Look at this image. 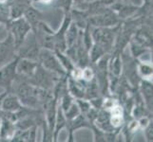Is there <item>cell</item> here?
<instances>
[{"label": "cell", "instance_id": "1", "mask_svg": "<svg viewBox=\"0 0 153 142\" xmlns=\"http://www.w3.org/2000/svg\"><path fill=\"white\" fill-rule=\"evenodd\" d=\"M7 28L13 38L15 51H17V49L25 42L26 38H27V36L30 33V31L31 30L30 25L22 16L17 19L10 20L9 24L7 25Z\"/></svg>", "mask_w": 153, "mask_h": 142}, {"label": "cell", "instance_id": "2", "mask_svg": "<svg viewBox=\"0 0 153 142\" xmlns=\"http://www.w3.org/2000/svg\"><path fill=\"white\" fill-rule=\"evenodd\" d=\"M59 78L60 76L47 70L38 63V65L36 67L33 76L26 81L33 85L34 86L46 89V90H51Z\"/></svg>", "mask_w": 153, "mask_h": 142}, {"label": "cell", "instance_id": "3", "mask_svg": "<svg viewBox=\"0 0 153 142\" xmlns=\"http://www.w3.org/2000/svg\"><path fill=\"white\" fill-rule=\"evenodd\" d=\"M120 25L121 24L117 25V27H115L113 29L112 27H109V28L97 27L96 29H94L91 32L93 43L102 46L105 50V52L108 53L113 47L114 41L116 39L115 35H116V32L118 31L117 29H119Z\"/></svg>", "mask_w": 153, "mask_h": 142}, {"label": "cell", "instance_id": "4", "mask_svg": "<svg viewBox=\"0 0 153 142\" xmlns=\"http://www.w3.org/2000/svg\"><path fill=\"white\" fill-rule=\"evenodd\" d=\"M38 62L47 70L54 73V74L58 76L63 77V76L68 75L66 70L64 69V67L61 65L59 60L57 59L56 55L54 54V52L52 50L42 47L39 52Z\"/></svg>", "mask_w": 153, "mask_h": 142}, {"label": "cell", "instance_id": "5", "mask_svg": "<svg viewBox=\"0 0 153 142\" xmlns=\"http://www.w3.org/2000/svg\"><path fill=\"white\" fill-rule=\"evenodd\" d=\"M18 60L19 57L16 55L12 61L0 67V85L4 86L7 91H10L13 82L17 76L16 65Z\"/></svg>", "mask_w": 153, "mask_h": 142}, {"label": "cell", "instance_id": "6", "mask_svg": "<svg viewBox=\"0 0 153 142\" xmlns=\"http://www.w3.org/2000/svg\"><path fill=\"white\" fill-rule=\"evenodd\" d=\"M13 38L12 34L9 32L7 38L3 42H0V67L7 64L8 62L12 61L16 56Z\"/></svg>", "mask_w": 153, "mask_h": 142}, {"label": "cell", "instance_id": "7", "mask_svg": "<svg viewBox=\"0 0 153 142\" xmlns=\"http://www.w3.org/2000/svg\"><path fill=\"white\" fill-rule=\"evenodd\" d=\"M37 65H38L37 61L19 57V60L17 62V65H16L17 76L23 78L24 80H28L29 78L33 76Z\"/></svg>", "mask_w": 153, "mask_h": 142}, {"label": "cell", "instance_id": "8", "mask_svg": "<svg viewBox=\"0 0 153 142\" xmlns=\"http://www.w3.org/2000/svg\"><path fill=\"white\" fill-rule=\"evenodd\" d=\"M23 107L18 97L13 92H7L0 103V110L7 113H14Z\"/></svg>", "mask_w": 153, "mask_h": 142}, {"label": "cell", "instance_id": "9", "mask_svg": "<svg viewBox=\"0 0 153 142\" xmlns=\"http://www.w3.org/2000/svg\"><path fill=\"white\" fill-rule=\"evenodd\" d=\"M66 127L68 131V141H73V132L80 128H91L92 124L88 121L85 115L79 114L76 118L71 120H67Z\"/></svg>", "mask_w": 153, "mask_h": 142}, {"label": "cell", "instance_id": "10", "mask_svg": "<svg viewBox=\"0 0 153 142\" xmlns=\"http://www.w3.org/2000/svg\"><path fill=\"white\" fill-rule=\"evenodd\" d=\"M1 112V111H0ZM2 116V115H1ZM15 132L14 122L2 116L1 126H0V141H10Z\"/></svg>", "mask_w": 153, "mask_h": 142}, {"label": "cell", "instance_id": "11", "mask_svg": "<svg viewBox=\"0 0 153 142\" xmlns=\"http://www.w3.org/2000/svg\"><path fill=\"white\" fill-rule=\"evenodd\" d=\"M23 17L29 22V24L31 27V29L34 32L37 29L39 23L41 22V13L35 8L31 6V5H29L23 14Z\"/></svg>", "mask_w": 153, "mask_h": 142}, {"label": "cell", "instance_id": "12", "mask_svg": "<svg viewBox=\"0 0 153 142\" xmlns=\"http://www.w3.org/2000/svg\"><path fill=\"white\" fill-rule=\"evenodd\" d=\"M67 124V118L65 117L64 111L62 110L61 106L58 103L57 111H56V118H55V123H54V129H53V141L57 140L58 134L60 131L66 127Z\"/></svg>", "mask_w": 153, "mask_h": 142}, {"label": "cell", "instance_id": "13", "mask_svg": "<svg viewBox=\"0 0 153 142\" xmlns=\"http://www.w3.org/2000/svg\"><path fill=\"white\" fill-rule=\"evenodd\" d=\"M79 31H80V29L77 27L74 22L71 21V23L70 24V26H68V28L66 31V35H65L67 49L68 47L74 46L77 43Z\"/></svg>", "mask_w": 153, "mask_h": 142}, {"label": "cell", "instance_id": "14", "mask_svg": "<svg viewBox=\"0 0 153 142\" xmlns=\"http://www.w3.org/2000/svg\"><path fill=\"white\" fill-rule=\"evenodd\" d=\"M141 94L145 99V105L152 109V82L151 81L143 80L141 82Z\"/></svg>", "mask_w": 153, "mask_h": 142}, {"label": "cell", "instance_id": "15", "mask_svg": "<svg viewBox=\"0 0 153 142\" xmlns=\"http://www.w3.org/2000/svg\"><path fill=\"white\" fill-rule=\"evenodd\" d=\"M54 54L56 55L57 59L59 60L61 65L64 67V69L66 70L67 74L68 75L71 72V70L74 68L75 66V64L71 61V59L70 57H68L65 52H62V51H59V50H54Z\"/></svg>", "mask_w": 153, "mask_h": 142}, {"label": "cell", "instance_id": "16", "mask_svg": "<svg viewBox=\"0 0 153 142\" xmlns=\"http://www.w3.org/2000/svg\"><path fill=\"white\" fill-rule=\"evenodd\" d=\"M137 72H138L139 77H141L143 80L151 81L152 74H153V68L152 65L147 64V63H139L137 65Z\"/></svg>", "mask_w": 153, "mask_h": 142}, {"label": "cell", "instance_id": "17", "mask_svg": "<svg viewBox=\"0 0 153 142\" xmlns=\"http://www.w3.org/2000/svg\"><path fill=\"white\" fill-rule=\"evenodd\" d=\"M64 114H65V117H66L67 120H71L74 118H76L79 114H81L80 109H79L78 105L75 102V101H74V102L71 104V106L68 108L66 112H64Z\"/></svg>", "mask_w": 153, "mask_h": 142}, {"label": "cell", "instance_id": "18", "mask_svg": "<svg viewBox=\"0 0 153 142\" xmlns=\"http://www.w3.org/2000/svg\"><path fill=\"white\" fill-rule=\"evenodd\" d=\"M95 78V72L91 65H87L82 68V78L84 82H91Z\"/></svg>", "mask_w": 153, "mask_h": 142}, {"label": "cell", "instance_id": "19", "mask_svg": "<svg viewBox=\"0 0 153 142\" xmlns=\"http://www.w3.org/2000/svg\"><path fill=\"white\" fill-rule=\"evenodd\" d=\"M75 102L78 105L79 109H80L81 114H83V115H86L89 111V109L92 107L91 104V102L86 99H76Z\"/></svg>", "mask_w": 153, "mask_h": 142}, {"label": "cell", "instance_id": "20", "mask_svg": "<svg viewBox=\"0 0 153 142\" xmlns=\"http://www.w3.org/2000/svg\"><path fill=\"white\" fill-rule=\"evenodd\" d=\"M56 7H59L65 10V12H70V10L72 6V0H55Z\"/></svg>", "mask_w": 153, "mask_h": 142}, {"label": "cell", "instance_id": "21", "mask_svg": "<svg viewBox=\"0 0 153 142\" xmlns=\"http://www.w3.org/2000/svg\"><path fill=\"white\" fill-rule=\"evenodd\" d=\"M144 130H145L146 138L147 139V141H152V138H153V124H152V121L149 122V124L147 125Z\"/></svg>", "mask_w": 153, "mask_h": 142}, {"label": "cell", "instance_id": "22", "mask_svg": "<svg viewBox=\"0 0 153 142\" xmlns=\"http://www.w3.org/2000/svg\"><path fill=\"white\" fill-rule=\"evenodd\" d=\"M82 3H85V0H72V4H74L75 6H78Z\"/></svg>", "mask_w": 153, "mask_h": 142}, {"label": "cell", "instance_id": "23", "mask_svg": "<svg viewBox=\"0 0 153 142\" xmlns=\"http://www.w3.org/2000/svg\"><path fill=\"white\" fill-rule=\"evenodd\" d=\"M39 3H43V4H50L51 2H53L54 0H36Z\"/></svg>", "mask_w": 153, "mask_h": 142}, {"label": "cell", "instance_id": "24", "mask_svg": "<svg viewBox=\"0 0 153 142\" xmlns=\"http://www.w3.org/2000/svg\"><path fill=\"white\" fill-rule=\"evenodd\" d=\"M8 0H0V3H7Z\"/></svg>", "mask_w": 153, "mask_h": 142}, {"label": "cell", "instance_id": "25", "mask_svg": "<svg viewBox=\"0 0 153 142\" xmlns=\"http://www.w3.org/2000/svg\"><path fill=\"white\" fill-rule=\"evenodd\" d=\"M92 1H94V0H85V2H92Z\"/></svg>", "mask_w": 153, "mask_h": 142}]
</instances>
